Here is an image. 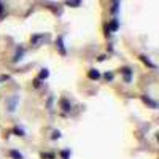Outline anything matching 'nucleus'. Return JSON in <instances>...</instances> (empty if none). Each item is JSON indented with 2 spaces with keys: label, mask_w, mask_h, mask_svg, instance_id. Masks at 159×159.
<instances>
[{
  "label": "nucleus",
  "mask_w": 159,
  "mask_h": 159,
  "mask_svg": "<svg viewBox=\"0 0 159 159\" xmlns=\"http://www.w3.org/2000/svg\"><path fill=\"white\" fill-rule=\"evenodd\" d=\"M18 102H19V97H18V96H11V97L7 100L8 110H10V111H15V110H16V105H18Z\"/></svg>",
  "instance_id": "f257e3e1"
},
{
  "label": "nucleus",
  "mask_w": 159,
  "mask_h": 159,
  "mask_svg": "<svg viewBox=\"0 0 159 159\" xmlns=\"http://www.w3.org/2000/svg\"><path fill=\"white\" fill-rule=\"evenodd\" d=\"M56 46H57V49H59V52H61L62 56L67 54V49H65V46H64V37H62V35L57 37V40H56Z\"/></svg>",
  "instance_id": "f03ea898"
},
{
  "label": "nucleus",
  "mask_w": 159,
  "mask_h": 159,
  "mask_svg": "<svg viewBox=\"0 0 159 159\" xmlns=\"http://www.w3.org/2000/svg\"><path fill=\"white\" fill-rule=\"evenodd\" d=\"M121 73L124 75L126 83H130V80H132V70H130L129 67H123V69H121Z\"/></svg>",
  "instance_id": "7ed1b4c3"
},
{
  "label": "nucleus",
  "mask_w": 159,
  "mask_h": 159,
  "mask_svg": "<svg viewBox=\"0 0 159 159\" xmlns=\"http://www.w3.org/2000/svg\"><path fill=\"white\" fill-rule=\"evenodd\" d=\"M118 27H119V21L115 18L113 21H110L108 27H107V30H113V32H116V30H118Z\"/></svg>",
  "instance_id": "20e7f679"
},
{
  "label": "nucleus",
  "mask_w": 159,
  "mask_h": 159,
  "mask_svg": "<svg viewBox=\"0 0 159 159\" xmlns=\"http://www.w3.org/2000/svg\"><path fill=\"white\" fill-rule=\"evenodd\" d=\"M88 76H89L91 80H99V78H100V72H99V70H96V69H92V70H89Z\"/></svg>",
  "instance_id": "39448f33"
},
{
  "label": "nucleus",
  "mask_w": 159,
  "mask_h": 159,
  "mask_svg": "<svg viewBox=\"0 0 159 159\" xmlns=\"http://www.w3.org/2000/svg\"><path fill=\"white\" fill-rule=\"evenodd\" d=\"M143 102H145V103H148L151 108H157V103H156L153 99H150L148 96H143Z\"/></svg>",
  "instance_id": "423d86ee"
},
{
  "label": "nucleus",
  "mask_w": 159,
  "mask_h": 159,
  "mask_svg": "<svg viewBox=\"0 0 159 159\" xmlns=\"http://www.w3.org/2000/svg\"><path fill=\"white\" fill-rule=\"evenodd\" d=\"M140 57H142V61H143L145 64H147V65H148L150 69H156V65H154V64H153V62L150 61V57H148V56H145V54H142Z\"/></svg>",
  "instance_id": "0eeeda50"
},
{
  "label": "nucleus",
  "mask_w": 159,
  "mask_h": 159,
  "mask_svg": "<svg viewBox=\"0 0 159 159\" xmlns=\"http://www.w3.org/2000/svg\"><path fill=\"white\" fill-rule=\"evenodd\" d=\"M61 107H62V110H64V111H70V108H72V105L69 103V100H65V99H62V100H61Z\"/></svg>",
  "instance_id": "6e6552de"
},
{
  "label": "nucleus",
  "mask_w": 159,
  "mask_h": 159,
  "mask_svg": "<svg viewBox=\"0 0 159 159\" xmlns=\"http://www.w3.org/2000/svg\"><path fill=\"white\" fill-rule=\"evenodd\" d=\"M10 156H11L13 159H24V156H22L19 151H16V150H11V151H10Z\"/></svg>",
  "instance_id": "1a4fd4ad"
},
{
  "label": "nucleus",
  "mask_w": 159,
  "mask_h": 159,
  "mask_svg": "<svg viewBox=\"0 0 159 159\" xmlns=\"http://www.w3.org/2000/svg\"><path fill=\"white\" fill-rule=\"evenodd\" d=\"M22 56H24V48H19V49H18V52H16V56H15V59H13V61L18 62V61H21V59H22Z\"/></svg>",
  "instance_id": "9d476101"
},
{
  "label": "nucleus",
  "mask_w": 159,
  "mask_h": 159,
  "mask_svg": "<svg viewBox=\"0 0 159 159\" xmlns=\"http://www.w3.org/2000/svg\"><path fill=\"white\" fill-rule=\"evenodd\" d=\"M49 76V72L46 70V69H43L42 72H40V76H38V80H45V78H48Z\"/></svg>",
  "instance_id": "9b49d317"
},
{
  "label": "nucleus",
  "mask_w": 159,
  "mask_h": 159,
  "mask_svg": "<svg viewBox=\"0 0 159 159\" xmlns=\"http://www.w3.org/2000/svg\"><path fill=\"white\" fill-rule=\"evenodd\" d=\"M70 154H72L70 150H64V151H61V157H62V159H69Z\"/></svg>",
  "instance_id": "f8f14e48"
},
{
  "label": "nucleus",
  "mask_w": 159,
  "mask_h": 159,
  "mask_svg": "<svg viewBox=\"0 0 159 159\" xmlns=\"http://www.w3.org/2000/svg\"><path fill=\"white\" fill-rule=\"evenodd\" d=\"M118 10H119V3H118V2H115V3H113V7H111V13H116Z\"/></svg>",
  "instance_id": "ddd939ff"
},
{
  "label": "nucleus",
  "mask_w": 159,
  "mask_h": 159,
  "mask_svg": "<svg viewBox=\"0 0 159 159\" xmlns=\"http://www.w3.org/2000/svg\"><path fill=\"white\" fill-rule=\"evenodd\" d=\"M15 132H16V135H21V137L24 135V130H22V129H19V127H15Z\"/></svg>",
  "instance_id": "4468645a"
},
{
  "label": "nucleus",
  "mask_w": 159,
  "mask_h": 159,
  "mask_svg": "<svg viewBox=\"0 0 159 159\" xmlns=\"http://www.w3.org/2000/svg\"><path fill=\"white\" fill-rule=\"evenodd\" d=\"M67 5H70V7H80V5H81V2H67Z\"/></svg>",
  "instance_id": "2eb2a0df"
},
{
  "label": "nucleus",
  "mask_w": 159,
  "mask_h": 159,
  "mask_svg": "<svg viewBox=\"0 0 159 159\" xmlns=\"http://www.w3.org/2000/svg\"><path fill=\"white\" fill-rule=\"evenodd\" d=\"M52 156H54V154H51V153H43V154H42V157H43V159H45V157H46V159H51Z\"/></svg>",
  "instance_id": "dca6fc26"
},
{
  "label": "nucleus",
  "mask_w": 159,
  "mask_h": 159,
  "mask_svg": "<svg viewBox=\"0 0 159 159\" xmlns=\"http://www.w3.org/2000/svg\"><path fill=\"white\" fill-rule=\"evenodd\" d=\"M59 137H61V132H59V130L52 132V139H59Z\"/></svg>",
  "instance_id": "f3484780"
},
{
  "label": "nucleus",
  "mask_w": 159,
  "mask_h": 159,
  "mask_svg": "<svg viewBox=\"0 0 159 159\" xmlns=\"http://www.w3.org/2000/svg\"><path fill=\"white\" fill-rule=\"evenodd\" d=\"M105 78H107V80H113V73H105Z\"/></svg>",
  "instance_id": "a211bd4d"
},
{
  "label": "nucleus",
  "mask_w": 159,
  "mask_h": 159,
  "mask_svg": "<svg viewBox=\"0 0 159 159\" xmlns=\"http://www.w3.org/2000/svg\"><path fill=\"white\" fill-rule=\"evenodd\" d=\"M34 84H35V88H38V86H40V84H42V83H40V80L37 78V80H35V83H34Z\"/></svg>",
  "instance_id": "6ab92c4d"
},
{
  "label": "nucleus",
  "mask_w": 159,
  "mask_h": 159,
  "mask_svg": "<svg viewBox=\"0 0 159 159\" xmlns=\"http://www.w3.org/2000/svg\"><path fill=\"white\" fill-rule=\"evenodd\" d=\"M2 13H3V3L0 2V15H2Z\"/></svg>",
  "instance_id": "aec40b11"
}]
</instances>
